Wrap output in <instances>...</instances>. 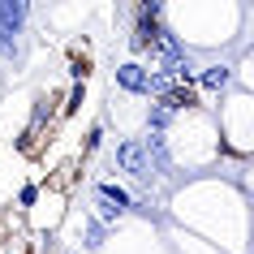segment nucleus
Returning a JSON list of instances; mask_svg holds the SVG:
<instances>
[{"label":"nucleus","mask_w":254,"mask_h":254,"mask_svg":"<svg viewBox=\"0 0 254 254\" xmlns=\"http://www.w3.org/2000/svg\"><path fill=\"white\" fill-rule=\"evenodd\" d=\"M117 164H121L129 177H138V181H151V160H147V151H142V142H138V138L117 147Z\"/></svg>","instance_id":"obj_1"},{"label":"nucleus","mask_w":254,"mask_h":254,"mask_svg":"<svg viewBox=\"0 0 254 254\" xmlns=\"http://www.w3.org/2000/svg\"><path fill=\"white\" fill-rule=\"evenodd\" d=\"M164 9L160 4H142V9H138V26H134V52H147L151 48V39H155V17H160Z\"/></svg>","instance_id":"obj_2"},{"label":"nucleus","mask_w":254,"mask_h":254,"mask_svg":"<svg viewBox=\"0 0 254 254\" xmlns=\"http://www.w3.org/2000/svg\"><path fill=\"white\" fill-rule=\"evenodd\" d=\"M147 69L138 65V61H125V65L117 69V86L121 91H129V95H147Z\"/></svg>","instance_id":"obj_3"},{"label":"nucleus","mask_w":254,"mask_h":254,"mask_svg":"<svg viewBox=\"0 0 254 254\" xmlns=\"http://www.w3.org/2000/svg\"><path fill=\"white\" fill-rule=\"evenodd\" d=\"M22 22H26V4H22V0H0V30H4L9 39L22 30Z\"/></svg>","instance_id":"obj_4"},{"label":"nucleus","mask_w":254,"mask_h":254,"mask_svg":"<svg viewBox=\"0 0 254 254\" xmlns=\"http://www.w3.org/2000/svg\"><path fill=\"white\" fill-rule=\"evenodd\" d=\"M228 82H233V69H228V65L198 69V86H202V91H228Z\"/></svg>","instance_id":"obj_5"},{"label":"nucleus","mask_w":254,"mask_h":254,"mask_svg":"<svg viewBox=\"0 0 254 254\" xmlns=\"http://www.w3.org/2000/svg\"><path fill=\"white\" fill-rule=\"evenodd\" d=\"M95 194H99V202H108V207H117L121 215L129 211V198H134V194H129V190H121L117 181H99V190H95Z\"/></svg>","instance_id":"obj_6"},{"label":"nucleus","mask_w":254,"mask_h":254,"mask_svg":"<svg viewBox=\"0 0 254 254\" xmlns=\"http://www.w3.org/2000/svg\"><path fill=\"white\" fill-rule=\"evenodd\" d=\"M190 104H194V91H190V86H168V95H164L160 108L173 112V108H190Z\"/></svg>","instance_id":"obj_7"},{"label":"nucleus","mask_w":254,"mask_h":254,"mask_svg":"<svg viewBox=\"0 0 254 254\" xmlns=\"http://www.w3.org/2000/svg\"><path fill=\"white\" fill-rule=\"evenodd\" d=\"M147 125H151V129H155V134H160L164 125H168V108H160V104H155V108H151V112H147Z\"/></svg>","instance_id":"obj_8"},{"label":"nucleus","mask_w":254,"mask_h":254,"mask_svg":"<svg viewBox=\"0 0 254 254\" xmlns=\"http://www.w3.org/2000/svg\"><path fill=\"white\" fill-rule=\"evenodd\" d=\"M35 198H39V186H22L17 190V202H22V207H35Z\"/></svg>","instance_id":"obj_9"},{"label":"nucleus","mask_w":254,"mask_h":254,"mask_svg":"<svg viewBox=\"0 0 254 254\" xmlns=\"http://www.w3.org/2000/svg\"><path fill=\"white\" fill-rule=\"evenodd\" d=\"M104 142V125H91V134H86V151H99Z\"/></svg>","instance_id":"obj_10"},{"label":"nucleus","mask_w":254,"mask_h":254,"mask_svg":"<svg viewBox=\"0 0 254 254\" xmlns=\"http://www.w3.org/2000/svg\"><path fill=\"white\" fill-rule=\"evenodd\" d=\"M78 104H82V86H73V91H69V104H65V112H73Z\"/></svg>","instance_id":"obj_11"},{"label":"nucleus","mask_w":254,"mask_h":254,"mask_svg":"<svg viewBox=\"0 0 254 254\" xmlns=\"http://www.w3.org/2000/svg\"><path fill=\"white\" fill-rule=\"evenodd\" d=\"M91 246H104V224H91Z\"/></svg>","instance_id":"obj_12"}]
</instances>
